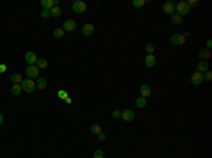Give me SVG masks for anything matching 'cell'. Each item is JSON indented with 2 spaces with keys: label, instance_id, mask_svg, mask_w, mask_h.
<instances>
[{
  "label": "cell",
  "instance_id": "52a82bcc",
  "mask_svg": "<svg viewBox=\"0 0 212 158\" xmlns=\"http://www.w3.org/2000/svg\"><path fill=\"white\" fill-rule=\"evenodd\" d=\"M204 82V73L201 72H194L192 76H191V83L192 85H201Z\"/></svg>",
  "mask_w": 212,
  "mask_h": 158
},
{
  "label": "cell",
  "instance_id": "4dcf8cb0",
  "mask_svg": "<svg viewBox=\"0 0 212 158\" xmlns=\"http://www.w3.org/2000/svg\"><path fill=\"white\" fill-rule=\"evenodd\" d=\"M187 3H188V6H190V7H196V6H199V1H198V0H194V1H192V0H190V1H187Z\"/></svg>",
  "mask_w": 212,
  "mask_h": 158
},
{
  "label": "cell",
  "instance_id": "8992f818",
  "mask_svg": "<svg viewBox=\"0 0 212 158\" xmlns=\"http://www.w3.org/2000/svg\"><path fill=\"white\" fill-rule=\"evenodd\" d=\"M82 35H85V37H89V35H92L95 33V27H93V24L91 23H86V24H83V27L81 30Z\"/></svg>",
  "mask_w": 212,
  "mask_h": 158
},
{
  "label": "cell",
  "instance_id": "ac0fdd59",
  "mask_svg": "<svg viewBox=\"0 0 212 158\" xmlns=\"http://www.w3.org/2000/svg\"><path fill=\"white\" fill-rule=\"evenodd\" d=\"M45 86H47V81H45V78H38L37 82H35V87H37V89H41V90H44V89H45Z\"/></svg>",
  "mask_w": 212,
  "mask_h": 158
},
{
  "label": "cell",
  "instance_id": "5b68a950",
  "mask_svg": "<svg viewBox=\"0 0 212 158\" xmlns=\"http://www.w3.org/2000/svg\"><path fill=\"white\" fill-rule=\"evenodd\" d=\"M120 117L125 120V121H133L134 117H136V113L131 109H126L123 112H120Z\"/></svg>",
  "mask_w": 212,
  "mask_h": 158
},
{
  "label": "cell",
  "instance_id": "9a60e30c",
  "mask_svg": "<svg viewBox=\"0 0 212 158\" xmlns=\"http://www.w3.org/2000/svg\"><path fill=\"white\" fill-rule=\"evenodd\" d=\"M140 93H141V98H148L150 95H151V89H150V86L147 85V83H144V85H141L140 86Z\"/></svg>",
  "mask_w": 212,
  "mask_h": 158
},
{
  "label": "cell",
  "instance_id": "f1b7e54d",
  "mask_svg": "<svg viewBox=\"0 0 212 158\" xmlns=\"http://www.w3.org/2000/svg\"><path fill=\"white\" fill-rule=\"evenodd\" d=\"M204 79H205V81H208V82L212 81V72L209 71V69H208V71L204 73Z\"/></svg>",
  "mask_w": 212,
  "mask_h": 158
},
{
  "label": "cell",
  "instance_id": "d6986e66",
  "mask_svg": "<svg viewBox=\"0 0 212 158\" xmlns=\"http://www.w3.org/2000/svg\"><path fill=\"white\" fill-rule=\"evenodd\" d=\"M10 79L13 82V85H21V82H23V78L20 73H13Z\"/></svg>",
  "mask_w": 212,
  "mask_h": 158
},
{
  "label": "cell",
  "instance_id": "7402d4cb",
  "mask_svg": "<svg viewBox=\"0 0 212 158\" xmlns=\"http://www.w3.org/2000/svg\"><path fill=\"white\" fill-rule=\"evenodd\" d=\"M21 92H23L21 85H13V86H11V93H13L14 96H18Z\"/></svg>",
  "mask_w": 212,
  "mask_h": 158
},
{
  "label": "cell",
  "instance_id": "44dd1931",
  "mask_svg": "<svg viewBox=\"0 0 212 158\" xmlns=\"http://www.w3.org/2000/svg\"><path fill=\"white\" fill-rule=\"evenodd\" d=\"M146 104H147V99L146 98H139L136 99V106L139 107V109H143V107H146Z\"/></svg>",
  "mask_w": 212,
  "mask_h": 158
},
{
  "label": "cell",
  "instance_id": "83f0119b",
  "mask_svg": "<svg viewBox=\"0 0 212 158\" xmlns=\"http://www.w3.org/2000/svg\"><path fill=\"white\" fill-rule=\"evenodd\" d=\"M105 154L102 150H95V153H93V158H103Z\"/></svg>",
  "mask_w": 212,
  "mask_h": 158
},
{
  "label": "cell",
  "instance_id": "8d00e7d4",
  "mask_svg": "<svg viewBox=\"0 0 212 158\" xmlns=\"http://www.w3.org/2000/svg\"><path fill=\"white\" fill-rule=\"evenodd\" d=\"M65 102H66L68 104H71V103H72V100H71V98H66V99H65Z\"/></svg>",
  "mask_w": 212,
  "mask_h": 158
},
{
  "label": "cell",
  "instance_id": "484cf974",
  "mask_svg": "<svg viewBox=\"0 0 212 158\" xmlns=\"http://www.w3.org/2000/svg\"><path fill=\"white\" fill-rule=\"evenodd\" d=\"M131 4H133V7H143L146 4V0H133Z\"/></svg>",
  "mask_w": 212,
  "mask_h": 158
},
{
  "label": "cell",
  "instance_id": "4fadbf2b",
  "mask_svg": "<svg viewBox=\"0 0 212 158\" xmlns=\"http://www.w3.org/2000/svg\"><path fill=\"white\" fill-rule=\"evenodd\" d=\"M198 58L201 61H207L211 58V49H207V48H202L199 52H198Z\"/></svg>",
  "mask_w": 212,
  "mask_h": 158
},
{
  "label": "cell",
  "instance_id": "e0dca14e",
  "mask_svg": "<svg viewBox=\"0 0 212 158\" xmlns=\"http://www.w3.org/2000/svg\"><path fill=\"white\" fill-rule=\"evenodd\" d=\"M35 66H37L38 69H45L48 66V61L45 60V58H38L37 62H35Z\"/></svg>",
  "mask_w": 212,
  "mask_h": 158
},
{
  "label": "cell",
  "instance_id": "836d02e7",
  "mask_svg": "<svg viewBox=\"0 0 212 158\" xmlns=\"http://www.w3.org/2000/svg\"><path fill=\"white\" fill-rule=\"evenodd\" d=\"M112 116H113L114 119H117V117H120V110H113V113H112Z\"/></svg>",
  "mask_w": 212,
  "mask_h": 158
},
{
  "label": "cell",
  "instance_id": "5bb4252c",
  "mask_svg": "<svg viewBox=\"0 0 212 158\" xmlns=\"http://www.w3.org/2000/svg\"><path fill=\"white\" fill-rule=\"evenodd\" d=\"M144 64H146L147 68H153V66H156V64H157V60H156L154 55H147L146 58H144Z\"/></svg>",
  "mask_w": 212,
  "mask_h": 158
},
{
  "label": "cell",
  "instance_id": "277c9868",
  "mask_svg": "<svg viewBox=\"0 0 212 158\" xmlns=\"http://www.w3.org/2000/svg\"><path fill=\"white\" fill-rule=\"evenodd\" d=\"M26 73H27L28 79H35V78H38V75H40V69H38L35 65H28L27 68H26Z\"/></svg>",
  "mask_w": 212,
  "mask_h": 158
},
{
  "label": "cell",
  "instance_id": "d4e9b609",
  "mask_svg": "<svg viewBox=\"0 0 212 158\" xmlns=\"http://www.w3.org/2000/svg\"><path fill=\"white\" fill-rule=\"evenodd\" d=\"M91 133H93V134H100V133H102L100 126L99 124H92L91 126Z\"/></svg>",
  "mask_w": 212,
  "mask_h": 158
},
{
  "label": "cell",
  "instance_id": "7c38bea8",
  "mask_svg": "<svg viewBox=\"0 0 212 158\" xmlns=\"http://www.w3.org/2000/svg\"><path fill=\"white\" fill-rule=\"evenodd\" d=\"M24 60H26V62H27L28 65H34V64L37 62L38 57L34 54V52H27V54H26V57H24Z\"/></svg>",
  "mask_w": 212,
  "mask_h": 158
},
{
  "label": "cell",
  "instance_id": "ba28073f",
  "mask_svg": "<svg viewBox=\"0 0 212 158\" xmlns=\"http://www.w3.org/2000/svg\"><path fill=\"white\" fill-rule=\"evenodd\" d=\"M163 11L165 13V14H174L175 11V3H173V1H167V3H164L163 4Z\"/></svg>",
  "mask_w": 212,
  "mask_h": 158
},
{
  "label": "cell",
  "instance_id": "e575fe53",
  "mask_svg": "<svg viewBox=\"0 0 212 158\" xmlns=\"http://www.w3.org/2000/svg\"><path fill=\"white\" fill-rule=\"evenodd\" d=\"M98 140L99 141H105V140H106V136H105L103 133H100V134H98Z\"/></svg>",
  "mask_w": 212,
  "mask_h": 158
},
{
  "label": "cell",
  "instance_id": "74e56055",
  "mask_svg": "<svg viewBox=\"0 0 212 158\" xmlns=\"http://www.w3.org/2000/svg\"><path fill=\"white\" fill-rule=\"evenodd\" d=\"M1 123H3V115L0 113V124H1Z\"/></svg>",
  "mask_w": 212,
  "mask_h": 158
},
{
  "label": "cell",
  "instance_id": "cb8c5ba5",
  "mask_svg": "<svg viewBox=\"0 0 212 158\" xmlns=\"http://www.w3.org/2000/svg\"><path fill=\"white\" fill-rule=\"evenodd\" d=\"M64 33H65V31H64L62 28H55L52 35H54V38H62V37H64Z\"/></svg>",
  "mask_w": 212,
  "mask_h": 158
},
{
  "label": "cell",
  "instance_id": "ffe728a7",
  "mask_svg": "<svg viewBox=\"0 0 212 158\" xmlns=\"http://www.w3.org/2000/svg\"><path fill=\"white\" fill-rule=\"evenodd\" d=\"M171 23H173L174 26H179V24L182 23V17L178 16L177 13H174V14L171 16Z\"/></svg>",
  "mask_w": 212,
  "mask_h": 158
},
{
  "label": "cell",
  "instance_id": "7a4b0ae2",
  "mask_svg": "<svg viewBox=\"0 0 212 158\" xmlns=\"http://www.w3.org/2000/svg\"><path fill=\"white\" fill-rule=\"evenodd\" d=\"M88 9V6L85 1H82V0H75L74 3H72V10L78 13V14H82V13H85Z\"/></svg>",
  "mask_w": 212,
  "mask_h": 158
},
{
  "label": "cell",
  "instance_id": "9c48e42d",
  "mask_svg": "<svg viewBox=\"0 0 212 158\" xmlns=\"http://www.w3.org/2000/svg\"><path fill=\"white\" fill-rule=\"evenodd\" d=\"M62 30L64 31H68V33H71V31H74L76 28V23H75V20H66L64 24H62Z\"/></svg>",
  "mask_w": 212,
  "mask_h": 158
},
{
  "label": "cell",
  "instance_id": "2e32d148",
  "mask_svg": "<svg viewBox=\"0 0 212 158\" xmlns=\"http://www.w3.org/2000/svg\"><path fill=\"white\" fill-rule=\"evenodd\" d=\"M196 69L198 71L196 72H201V73H205V72L209 69V65H208V62L207 61H201L199 64H198V66H196Z\"/></svg>",
  "mask_w": 212,
  "mask_h": 158
},
{
  "label": "cell",
  "instance_id": "d6a6232c",
  "mask_svg": "<svg viewBox=\"0 0 212 158\" xmlns=\"http://www.w3.org/2000/svg\"><path fill=\"white\" fill-rule=\"evenodd\" d=\"M7 71V65L6 64H0V73H4Z\"/></svg>",
  "mask_w": 212,
  "mask_h": 158
},
{
  "label": "cell",
  "instance_id": "f546056e",
  "mask_svg": "<svg viewBox=\"0 0 212 158\" xmlns=\"http://www.w3.org/2000/svg\"><path fill=\"white\" fill-rule=\"evenodd\" d=\"M41 17H44V18H48V17H51V11L49 10H44L41 11Z\"/></svg>",
  "mask_w": 212,
  "mask_h": 158
},
{
  "label": "cell",
  "instance_id": "3957f363",
  "mask_svg": "<svg viewBox=\"0 0 212 158\" xmlns=\"http://www.w3.org/2000/svg\"><path fill=\"white\" fill-rule=\"evenodd\" d=\"M21 87H23V90L27 92V93H31L37 89V87H35V82H34V79H24V81L21 82Z\"/></svg>",
  "mask_w": 212,
  "mask_h": 158
},
{
  "label": "cell",
  "instance_id": "8fae6325",
  "mask_svg": "<svg viewBox=\"0 0 212 158\" xmlns=\"http://www.w3.org/2000/svg\"><path fill=\"white\" fill-rule=\"evenodd\" d=\"M41 6L44 10H51L54 6H58V0H41Z\"/></svg>",
  "mask_w": 212,
  "mask_h": 158
},
{
  "label": "cell",
  "instance_id": "d590c367",
  "mask_svg": "<svg viewBox=\"0 0 212 158\" xmlns=\"http://www.w3.org/2000/svg\"><path fill=\"white\" fill-rule=\"evenodd\" d=\"M211 47H212V41L211 40H208L207 41V49H211Z\"/></svg>",
  "mask_w": 212,
  "mask_h": 158
},
{
  "label": "cell",
  "instance_id": "1f68e13d",
  "mask_svg": "<svg viewBox=\"0 0 212 158\" xmlns=\"http://www.w3.org/2000/svg\"><path fill=\"white\" fill-rule=\"evenodd\" d=\"M58 96H60L61 99H64V100H65V99L68 98V95H66L65 90H60V92H58Z\"/></svg>",
  "mask_w": 212,
  "mask_h": 158
},
{
  "label": "cell",
  "instance_id": "603a6c76",
  "mask_svg": "<svg viewBox=\"0 0 212 158\" xmlns=\"http://www.w3.org/2000/svg\"><path fill=\"white\" fill-rule=\"evenodd\" d=\"M51 16L52 17H60L61 16V13H62V11H61V9L60 7H58V6H54V7H52V9H51Z\"/></svg>",
  "mask_w": 212,
  "mask_h": 158
},
{
  "label": "cell",
  "instance_id": "30bf717a",
  "mask_svg": "<svg viewBox=\"0 0 212 158\" xmlns=\"http://www.w3.org/2000/svg\"><path fill=\"white\" fill-rule=\"evenodd\" d=\"M170 41H171L173 45H182V44L185 43V38L182 34H174V35L170 38Z\"/></svg>",
  "mask_w": 212,
  "mask_h": 158
},
{
  "label": "cell",
  "instance_id": "4316f807",
  "mask_svg": "<svg viewBox=\"0 0 212 158\" xmlns=\"http://www.w3.org/2000/svg\"><path fill=\"white\" fill-rule=\"evenodd\" d=\"M144 49H146V52H147V55H153V52H154V45L153 44H147L146 47H144Z\"/></svg>",
  "mask_w": 212,
  "mask_h": 158
},
{
  "label": "cell",
  "instance_id": "6da1fadb",
  "mask_svg": "<svg viewBox=\"0 0 212 158\" xmlns=\"http://www.w3.org/2000/svg\"><path fill=\"white\" fill-rule=\"evenodd\" d=\"M175 11H177V14H178V16L184 17V16H187V14H190L191 7L188 6L187 1H179V3L175 4Z\"/></svg>",
  "mask_w": 212,
  "mask_h": 158
},
{
  "label": "cell",
  "instance_id": "f35d334b",
  "mask_svg": "<svg viewBox=\"0 0 212 158\" xmlns=\"http://www.w3.org/2000/svg\"><path fill=\"white\" fill-rule=\"evenodd\" d=\"M92 158H93V157H92Z\"/></svg>",
  "mask_w": 212,
  "mask_h": 158
}]
</instances>
